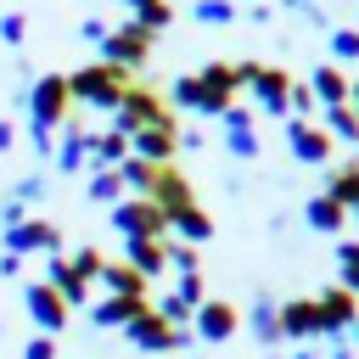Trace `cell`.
<instances>
[{
    "instance_id": "cell-4",
    "label": "cell",
    "mask_w": 359,
    "mask_h": 359,
    "mask_svg": "<svg viewBox=\"0 0 359 359\" xmlns=\"http://www.w3.org/2000/svg\"><path fill=\"white\" fill-rule=\"evenodd\" d=\"M191 320H196V337H202V342H224V337H236V325H241L236 303H224V297H202V309H196Z\"/></svg>"
},
{
    "instance_id": "cell-1",
    "label": "cell",
    "mask_w": 359,
    "mask_h": 359,
    "mask_svg": "<svg viewBox=\"0 0 359 359\" xmlns=\"http://www.w3.org/2000/svg\"><path fill=\"white\" fill-rule=\"evenodd\" d=\"M286 151H292L297 163H309V168H331V157H337V140H331L320 123L286 118Z\"/></svg>"
},
{
    "instance_id": "cell-8",
    "label": "cell",
    "mask_w": 359,
    "mask_h": 359,
    "mask_svg": "<svg viewBox=\"0 0 359 359\" xmlns=\"http://www.w3.org/2000/svg\"><path fill=\"white\" fill-rule=\"evenodd\" d=\"M320 191L353 213V208H359V157H353V163H331V168H325V180H320Z\"/></svg>"
},
{
    "instance_id": "cell-12",
    "label": "cell",
    "mask_w": 359,
    "mask_h": 359,
    "mask_svg": "<svg viewBox=\"0 0 359 359\" xmlns=\"http://www.w3.org/2000/svg\"><path fill=\"white\" fill-rule=\"evenodd\" d=\"M331 62H359V28H331Z\"/></svg>"
},
{
    "instance_id": "cell-17",
    "label": "cell",
    "mask_w": 359,
    "mask_h": 359,
    "mask_svg": "<svg viewBox=\"0 0 359 359\" xmlns=\"http://www.w3.org/2000/svg\"><path fill=\"white\" fill-rule=\"evenodd\" d=\"M353 353H359V348H353L348 337H331V359H353Z\"/></svg>"
},
{
    "instance_id": "cell-2",
    "label": "cell",
    "mask_w": 359,
    "mask_h": 359,
    "mask_svg": "<svg viewBox=\"0 0 359 359\" xmlns=\"http://www.w3.org/2000/svg\"><path fill=\"white\" fill-rule=\"evenodd\" d=\"M314 303H320V331H325V337H348V331L359 325V297H353L342 280L320 286V292H314Z\"/></svg>"
},
{
    "instance_id": "cell-10",
    "label": "cell",
    "mask_w": 359,
    "mask_h": 359,
    "mask_svg": "<svg viewBox=\"0 0 359 359\" xmlns=\"http://www.w3.org/2000/svg\"><path fill=\"white\" fill-rule=\"evenodd\" d=\"M247 325H252V337L258 342H280V314H275V303H252V314H247Z\"/></svg>"
},
{
    "instance_id": "cell-20",
    "label": "cell",
    "mask_w": 359,
    "mask_h": 359,
    "mask_svg": "<svg viewBox=\"0 0 359 359\" xmlns=\"http://www.w3.org/2000/svg\"><path fill=\"white\" fill-rule=\"evenodd\" d=\"M348 342H353V348H359V325H353V331H348Z\"/></svg>"
},
{
    "instance_id": "cell-18",
    "label": "cell",
    "mask_w": 359,
    "mask_h": 359,
    "mask_svg": "<svg viewBox=\"0 0 359 359\" xmlns=\"http://www.w3.org/2000/svg\"><path fill=\"white\" fill-rule=\"evenodd\" d=\"M342 286H348V292L359 297V269H353V275H342Z\"/></svg>"
},
{
    "instance_id": "cell-9",
    "label": "cell",
    "mask_w": 359,
    "mask_h": 359,
    "mask_svg": "<svg viewBox=\"0 0 359 359\" xmlns=\"http://www.w3.org/2000/svg\"><path fill=\"white\" fill-rule=\"evenodd\" d=\"M320 129H325L337 146H353V151H359V118H353V107H325Z\"/></svg>"
},
{
    "instance_id": "cell-5",
    "label": "cell",
    "mask_w": 359,
    "mask_h": 359,
    "mask_svg": "<svg viewBox=\"0 0 359 359\" xmlns=\"http://www.w3.org/2000/svg\"><path fill=\"white\" fill-rule=\"evenodd\" d=\"M275 314H280V337H292V342L320 337V303L314 297H286V303H275Z\"/></svg>"
},
{
    "instance_id": "cell-19",
    "label": "cell",
    "mask_w": 359,
    "mask_h": 359,
    "mask_svg": "<svg viewBox=\"0 0 359 359\" xmlns=\"http://www.w3.org/2000/svg\"><path fill=\"white\" fill-rule=\"evenodd\" d=\"M348 107H353V118H359V79H353V95H348Z\"/></svg>"
},
{
    "instance_id": "cell-22",
    "label": "cell",
    "mask_w": 359,
    "mask_h": 359,
    "mask_svg": "<svg viewBox=\"0 0 359 359\" xmlns=\"http://www.w3.org/2000/svg\"><path fill=\"white\" fill-rule=\"evenodd\" d=\"M348 219H359V208H353V213H348Z\"/></svg>"
},
{
    "instance_id": "cell-11",
    "label": "cell",
    "mask_w": 359,
    "mask_h": 359,
    "mask_svg": "<svg viewBox=\"0 0 359 359\" xmlns=\"http://www.w3.org/2000/svg\"><path fill=\"white\" fill-rule=\"evenodd\" d=\"M191 17H196V22L224 28V22H236V6H230V0H196V6H191Z\"/></svg>"
},
{
    "instance_id": "cell-15",
    "label": "cell",
    "mask_w": 359,
    "mask_h": 359,
    "mask_svg": "<svg viewBox=\"0 0 359 359\" xmlns=\"http://www.w3.org/2000/svg\"><path fill=\"white\" fill-rule=\"evenodd\" d=\"M275 6H286V11H297L303 22H314V28H325V11H320L314 0H275Z\"/></svg>"
},
{
    "instance_id": "cell-3",
    "label": "cell",
    "mask_w": 359,
    "mask_h": 359,
    "mask_svg": "<svg viewBox=\"0 0 359 359\" xmlns=\"http://www.w3.org/2000/svg\"><path fill=\"white\" fill-rule=\"evenodd\" d=\"M292 84H297V79H292L286 67H269V62H258V73H252V84H247V90L258 95V107H264V112H275V118H292Z\"/></svg>"
},
{
    "instance_id": "cell-6",
    "label": "cell",
    "mask_w": 359,
    "mask_h": 359,
    "mask_svg": "<svg viewBox=\"0 0 359 359\" xmlns=\"http://www.w3.org/2000/svg\"><path fill=\"white\" fill-rule=\"evenodd\" d=\"M303 84L314 90V101H320V107H348V95H353V79H348L337 62H320Z\"/></svg>"
},
{
    "instance_id": "cell-16",
    "label": "cell",
    "mask_w": 359,
    "mask_h": 359,
    "mask_svg": "<svg viewBox=\"0 0 359 359\" xmlns=\"http://www.w3.org/2000/svg\"><path fill=\"white\" fill-rule=\"evenodd\" d=\"M269 17H275V6H264V0H252V6H247V22H269Z\"/></svg>"
},
{
    "instance_id": "cell-7",
    "label": "cell",
    "mask_w": 359,
    "mask_h": 359,
    "mask_svg": "<svg viewBox=\"0 0 359 359\" xmlns=\"http://www.w3.org/2000/svg\"><path fill=\"white\" fill-rule=\"evenodd\" d=\"M303 224H309V230H320V236H337V241H342V230H348L353 219H348V208H342V202H331L325 191H314V196L303 202Z\"/></svg>"
},
{
    "instance_id": "cell-13",
    "label": "cell",
    "mask_w": 359,
    "mask_h": 359,
    "mask_svg": "<svg viewBox=\"0 0 359 359\" xmlns=\"http://www.w3.org/2000/svg\"><path fill=\"white\" fill-rule=\"evenodd\" d=\"M224 151H230V157H247V163H252V157H258V129H241V135H224Z\"/></svg>"
},
{
    "instance_id": "cell-14",
    "label": "cell",
    "mask_w": 359,
    "mask_h": 359,
    "mask_svg": "<svg viewBox=\"0 0 359 359\" xmlns=\"http://www.w3.org/2000/svg\"><path fill=\"white\" fill-rule=\"evenodd\" d=\"M337 269H342V275L359 269V236H342V241H337ZM342 275H337V280H342Z\"/></svg>"
},
{
    "instance_id": "cell-21",
    "label": "cell",
    "mask_w": 359,
    "mask_h": 359,
    "mask_svg": "<svg viewBox=\"0 0 359 359\" xmlns=\"http://www.w3.org/2000/svg\"><path fill=\"white\" fill-rule=\"evenodd\" d=\"M269 359H292V353H269Z\"/></svg>"
}]
</instances>
